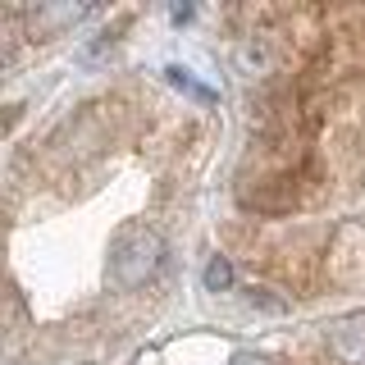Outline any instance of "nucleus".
Returning <instances> with one entry per match:
<instances>
[{"label": "nucleus", "instance_id": "obj_1", "mask_svg": "<svg viewBox=\"0 0 365 365\" xmlns=\"http://www.w3.org/2000/svg\"><path fill=\"white\" fill-rule=\"evenodd\" d=\"M160 260H165V237L146 224H133L123 233H114L110 242V279L114 288L133 292V288H146V283L160 274Z\"/></svg>", "mask_w": 365, "mask_h": 365}, {"label": "nucleus", "instance_id": "obj_3", "mask_svg": "<svg viewBox=\"0 0 365 365\" xmlns=\"http://www.w3.org/2000/svg\"><path fill=\"white\" fill-rule=\"evenodd\" d=\"M87 9L83 5H51V9H32V32L37 37H51V32H60V28H68V23H78Z\"/></svg>", "mask_w": 365, "mask_h": 365}, {"label": "nucleus", "instance_id": "obj_2", "mask_svg": "<svg viewBox=\"0 0 365 365\" xmlns=\"http://www.w3.org/2000/svg\"><path fill=\"white\" fill-rule=\"evenodd\" d=\"M329 356L338 365H365V315H342L329 324Z\"/></svg>", "mask_w": 365, "mask_h": 365}, {"label": "nucleus", "instance_id": "obj_5", "mask_svg": "<svg viewBox=\"0 0 365 365\" xmlns=\"http://www.w3.org/2000/svg\"><path fill=\"white\" fill-rule=\"evenodd\" d=\"M228 365H274L269 356H260V351H233V361Z\"/></svg>", "mask_w": 365, "mask_h": 365}, {"label": "nucleus", "instance_id": "obj_4", "mask_svg": "<svg viewBox=\"0 0 365 365\" xmlns=\"http://www.w3.org/2000/svg\"><path fill=\"white\" fill-rule=\"evenodd\" d=\"M228 283H233V265H228L224 256H210V265H205V288H210V292H224Z\"/></svg>", "mask_w": 365, "mask_h": 365}]
</instances>
